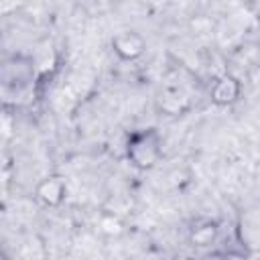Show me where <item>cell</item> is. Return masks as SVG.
<instances>
[{
	"mask_svg": "<svg viewBox=\"0 0 260 260\" xmlns=\"http://www.w3.org/2000/svg\"><path fill=\"white\" fill-rule=\"evenodd\" d=\"M238 95H240V83L230 75H223L221 79H217L211 89V98L215 104H232Z\"/></svg>",
	"mask_w": 260,
	"mask_h": 260,
	"instance_id": "obj_5",
	"label": "cell"
},
{
	"mask_svg": "<svg viewBox=\"0 0 260 260\" xmlns=\"http://www.w3.org/2000/svg\"><path fill=\"white\" fill-rule=\"evenodd\" d=\"M112 47L116 51V55L120 59H126V61H132L136 57H140L146 49V43L144 39L134 32V30H122L118 32L114 39H112Z\"/></svg>",
	"mask_w": 260,
	"mask_h": 260,
	"instance_id": "obj_3",
	"label": "cell"
},
{
	"mask_svg": "<svg viewBox=\"0 0 260 260\" xmlns=\"http://www.w3.org/2000/svg\"><path fill=\"white\" fill-rule=\"evenodd\" d=\"M37 197L47 205H57L65 197V183L59 177H47L37 187Z\"/></svg>",
	"mask_w": 260,
	"mask_h": 260,
	"instance_id": "obj_4",
	"label": "cell"
},
{
	"mask_svg": "<svg viewBox=\"0 0 260 260\" xmlns=\"http://www.w3.org/2000/svg\"><path fill=\"white\" fill-rule=\"evenodd\" d=\"M128 158L138 169H150L160 158V136L154 130L134 132L128 140Z\"/></svg>",
	"mask_w": 260,
	"mask_h": 260,
	"instance_id": "obj_2",
	"label": "cell"
},
{
	"mask_svg": "<svg viewBox=\"0 0 260 260\" xmlns=\"http://www.w3.org/2000/svg\"><path fill=\"white\" fill-rule=\"evenodd\" d=\"M35 83V67L28 59L12 57L0 65V100L22 104L28 100Z\"/></svg>",
	"mask_w": 260,
	"mask_h": 260,
	"instance_id": "obj_1",
	"label": "cell"
},
{
	"mask_svg": "<svg viewBox=\"0 0 260 260\" xmlns=\"http://www.w3.org/2000/svg\"><path fill=\"white\" fill-rule=\"evenodd\" d=\"M213 236H215V228L213 225H207V230H197L195 232V236H193V240H195V244H209L211 240H213Z\"/></svg>",
	"mask_w": 260,
	"mask_h": 260,
	"instance_id": "obj_6",
	"label": "cell"
}]
</instances>
